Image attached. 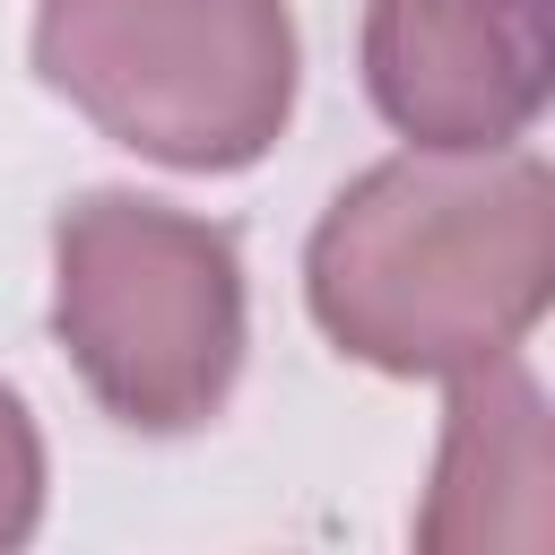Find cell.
<instances>
[{
  "mask_svg": "<svg viewBox=\"0 0 555 555\" xmlns=\"http://www.w3.org/2000/svg\"><path fill=\"white\" fill-rule=\"evenodd\" d=\"M555 295V165L538 147H399L304 243L321 338L390 382L520 356Z\"/></svg>",
  "mask_w": 555,
  "mask_h": 555,
  "instance_id": "6da1fadb",
  "label": "cell"
},
{
  "mask_svg": "<svg viewBox=\"0 0 555 555\" xmlns=\"http://www.w3.org/2000/svg\"><path fill=\"white\" fill-rule=\"evenodd\" d=\"M52 338L113 425L156 442L199 434L251 356L234 225L113 182L78 191L52 217Z\"/></svg>",
  "mask_w": 555,
  "mask_h": 555,
  "instance_id": "7a4b0ae2",
  "label": "cell"
},
{
  "mask_svg": "<svg viewBox=\"0 0 555 555\" xmlns=\"http://www.w3.org/2000/svg\"><path fill=\"white\" fill-rule=\"evenodd\" d=\"M35 78L165 173L260 165L304 95L286 0H35Z\"/></svg>",
  "mask_w": 555,
  "mask_h": 555,
  "instance_id": "3957f363",
  "label": "cell"
},
{
  "mask_svg": "<svg viewBox=\"0 0 555 555\" xmlns=\"http://www.w3.org/2000/svg\"><path fill=\"white\" fill-rule=\"evenodd\" d=\"M356 61L408 147H512L555 95V0H364Z\"/></svg>",
  "mask_w": 555,
  "mask_h": 555,
  "instance_id": "277c9868",
  "label": "cell"
},
{
  "mask_svg": "<svg viewBox=\"0 0 555 555\" xmlns=\"http://www.w3.org/2000/svg\"><path fill=\"white\" fill-rule=\"evenodd\" d=\"M555 442H546V390L520 356H494L477 373H451L442 408V451L434 486L416 512V546L460 555V546H546L555 512Z\"/></svg>",
  "mask_w": 555,
  "mask_h": 555,
  "instance_id": "5b68a950",
  "label": "cell"
},
{
  "mask_svg": "<svg viewBox=\"0 0 555 555\" xmlns=\"http://www.w3.org/2000/svg\"><path fill=\"white\" fill-rule=\"evenodd\" d=\"M43 529V425L17 382H0V555Z\"/></svg>",
  "mask_w": 555,
  "mask_h": 555,
  "instance_id": "8992f818",
  "label": "cell"
}]
</instances>
